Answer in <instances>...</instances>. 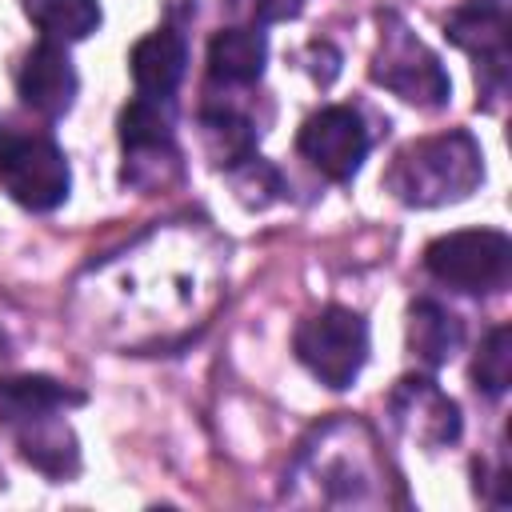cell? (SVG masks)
Wrapping results in <instances>:
<instances>
[{"label":"cell","instance_id":"2","mask_svg":"<svg viewBox=\"0 0 512 512\" xmlns=\"http://www.w3.org/2000/svg\"><path fill=\"white\" fill-rule=\"evenodd\" d=\"M480 180L484 152L464 128L404 144L384 172V188L408 208H440L468 200L480 188Z\"/></svg>","mask_w":512,"mask_h":512},{"label":"cell","instance_id":"10","mask_svg":"<svg viewBox=\"0 0 512 512\" xmlns=\"http://www.w3.org/2000/svg\"><path fill=\"white\" fill-rule=\"evenodd\" d=\"M388 412L396 428L420 448H448L460 436V408L452 396L436 388L428 376H404L388 396Z\"/></svg>","mask_w":512,"mask_h":512},{"label":"cell","instance_id":"22","mask_svg":"<svg viewBox=\"0 0 512 512\" xmlns=\"http://www.w3.org/2000/svg\"><path fill=\"white\" fill-rule=\"evenodd\" d=\"M4 348H8V340H4V332H0V356H4Z\"/></svg>","mask_w":512,"mask_h":512},{"label":"cell","instance_id":"6","mask_svg":"<svg viewBox=\"0 0 512 512\" xmlns=\"http://www.w3.org/2000/svg\"><path fill=\"white\" fill-rule=\"evenodd\" d=\"M372 80L416 108H440L452 96V80L432 48L416 40L396 16H380V48L372 56Z\"/></svg>","mask_w":512,"mask_h":512},{"label":"cell","instance_id":"1","mask_svg":"<svg viewBox=\"0 0 512 512\" xmlns=\"http://www.w3.org/2000/svg\"><path fill=\"white\" fill-rule=\"evenodd\" d=\"M296 484H308L312 496L300 504H376L384 496V468L372 444V432L356 420H332L300 448Z\"/></svg>","mask_w":512,"mask_h":512},{"label":"cell","instance_id":"4","mask_svg":"<svg viewBox=\"0 0 512 512\" xmlns=\"http://www.w3.org/2000/svg\"><path fill=\"white\" fill-rule=\"evenodd\" d=\"M292 352L320 384L348 388L368 360V324L360 312L328 304L296 328Z\"/></svg>","mask_w":512,"mask_h":512},{"label":"cell","instance_id":"13","mask_svg":"<svg viewBox=\"0 0 512 512\" xmlns=\"http://www.w3.org/2000/svg\"><path fill=\"white\" fill-rule=\"evenodd\" d=\"M80 400H84L80 392L64 388L52 376H32V372L28 376H0V420L8 428H24L32 420L56 416Z\"/></svg>","mask_w":512,"mask_h":512},{"label":"cell","instance_id":"19","mask_svg":"<svg viewBox=\"0 0 512 512\" xmlns=\"http://www.w3.org/2000/svg\"><path fill=\"white\" fill-rule=\"evenodd\" d=\"M472 380L488 396H500L508 388V380H512V332H508V324H496L480 340V352L472 360Z\"/></svg>","mask_w":512,"mask_h":512},{"label":"cell","instance_id":"15","mask_svg":"<svg viewBox=\"0 0 512 512\" xmlns=\"http://www.w3.org/2000/svg\"><path fill=\"white\" fill-rule=\"evenodd\" d=\"M12 436H16V444H20V456H24L32 468H40V472H48V476H56V480L72 476L76 464H80L76 436H72V428L60 420V412H56V416H44V420H32V424H24V428H12Z\"/></svg>","mask_w":512,"mask_h":512},{"label":"cell","instance_id":"16","mask_svg":"<svg viewBox=\"0 0 512 512\" xmlns=\"http://www.w3.org/2000/svg\"><path fill=\"white\" fill-rule=\"evenodd\" d=\"M460 340H464V328H460V320H456L444 304H436V300H416V304L408 308V348H412V356L424 360L428 368L448 364V360L456 356Z\"/></svg>","mask_w":512,"mask_h":512},{"label":"cell","instance_id":"18","mask_svg":"<svg viewBox=\"0 0 512 512\" xmlns=\"http://www.w3.org/2000/svg\"><path fill=\"white\" fill-rule=\"evenodd\" d=\"M200 136H204L212 164H220V168H232L256 152V132H252L248 116H240L232 108H204L200 112Z\"/></svg>","mask_w":512,"mask_h":512},{"label":"cell","instance_id":"21","mask_svg":"<svg viewBox=\"0 0 512 512\" xmlns=\"http://www.w3.org/2000/svg\"><path fill=\"white\" fill-rule=\"evenodd\" d=\"M304 8V0H252V16L256 20H288Z\"/></svg>","mask_w":512,"mask_h":512},{"label":"cell","instance_id":"11","mask_svg":"<svg viewBox=\"0 0 512 512\" xmlns=\"http://www.w3.org/2000/svg\"><path fill=\"white\" fill-rule=\"evenodd\" d=\"M16 92H20L24 108H32L36 116L60 120L80 92V80H76V68L68 60L64 44L40 40L36 48H28L16 68Z\"/></svg>","mask_w":512,"mask_h":512},{"label":"cell","instance_id":"12","mask_svg":"<svg viewBox=\"0 0 512 512\" xmlns=\"http://www.w3.org/2000/svg\"><path fill=\"white\" fill-rule=\"evenodd\" d=\"M128 68H132V80L140 88V96H152V100H168L180 80H184V68H188V44L180 32L172 28H156L148 32L144 40H136L132 56H128Z\"/></svg>","mask_w":512,"mask_h":512},{"label":"cell","instance_id":"8","mask_svg":"<svg viewBox=\"0 0 512 512\" xmlns=\"http://www.w3.org/2000/svg\"><path fill=\"white\" fill-rule=\"evenodd\" d=\"M296 148L320 176L344 184L360 172V164L368 156V128H364L356 108L328 104V108H320L316 116L304 120V128L296 136Z\"/></svg>","mask_w":512,"mask_h":512},{"label":"cell","instance_id":"17","mask_svg":"<svg viewBox=\"0 0 512 512\" xmlns=\"http://www.w3.org/2000/svg\"><path fill=\"white\" fill-rule=\"evenodd\" d=\"M24 16L44 32V40L72 44L100 28V4L96 0H20Z\"/></svg>","mask_w":512,"mask_h":512},{"label":"cell","instance_id":"20","mask_svg":"<svg viewBox=\"0 0 512 512\" xmlns=\"http://www.w3.org/2000/svg\"><path fill=\"white\" fill-rule=\"evenodd\" d=\"M228 176H232V192L240 196V204H248V208H264V204H272L276 196H280V172L268 164V160H260L256 152L248 156V160H240V164H232L228 168Z\"/></svg>","mask_w":512,"mask_h":512},{"label":"cell","instance_id":"9","mask_svg":"<svg viewBox=\"0 0 512 512\" xmlns=\"http://www.w3.org/2000/svg\"><path fill=\"white\" fill-rule=\"evenodd\" d=\"M448 40L476 60V76L488 96H500L508 84V16L500 0H476L448 16Z\"/></svg>","mask_w":512,"mask_h":512},{"label":"cell","instance_id":"14","mask_svg":"<svg viewBox=\"0 0 512 512\" xmlns=\"http://www.w3.org/2000/svg\"><path fill=\"white\" fill-rule=\"evenodd\" d=\"M268 64V36L252 24L220 28L208 44V76L216 84H252Z\"/></svg>","mask_w":512,"mask_h":512},{"label":"cell","instance_id":"5","mask_svg":"<svg viewBox=\"0 0 512 512\" xmlns=\"http://www.w3.org/2000/svg\"><path fill=\"white\" fill-rule=\"evenodd\" d=\"M424 268L456 292H500L512 276V240L496 228H464L424 248Z\"/></svg>","mask_w":512,"mask_h":512},{"label":"cell","instance_id":"7","mask_svg":"<svg viewBox=\"0 0 512 512\" xmlns=\"http://www.w3.org/2000/svg\"><path fill=\"white\" fill-rule=\"evenodd\" d=\"M120 144H124V184L132 188H164L180 176V152L172 136V112L168 100L136 96L120 112Z\"/></svg>","mask_w":512,"mask_h":512},{"label":"cell","instance_id":"3","mask_svg":"<svg viewBox=\"0 0 512 512\" xmlns=\"http://www.w3.org/2000/svg\"><path fill=\"white\" fill-rule=\"evenodd\" d=\"M0 188L28 212H52L72 192L68 156L52 136L40 132H0Z\"/></svg>","mask_w":512,"mask_h":512}]
</instances>
